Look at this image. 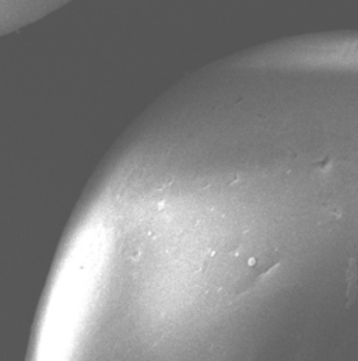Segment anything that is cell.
<instances>
[{"label": "cell", "mask_w": 358, "mask_h": 361, "mask_svg": "<svg viewBox=\"0 0 358 361\" xmlns=\"http://www.w3.org/2000/svg\"><path fill=\"white\" fill-rule=\"evenodd\" d=\"M346 281H347L346 307L350 308L356 302L358 290V265L357 261L353 257L349 258V268L346 271Z\"/></svg>", "instance_id": "6da1fadb"}, {"label": "cell", "mask_w": 358, "mask_h": 361, "mask_svg": "<svg viewBox=\"0 0 358 361\" xmlns=\"http://www.w3.org/2000/svg\"><path fill=\"white\" fill-rule=\"evenodd\" d=\"M312 166H314L318 171H325V170L331 166V156H329V154H325L323 159H322L319 163L315 161V163H312Z\"/></svg>", "instance_id": "7a4b0ae2"}]
</instances>
